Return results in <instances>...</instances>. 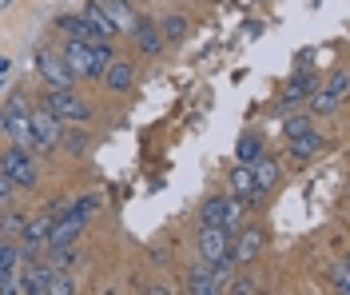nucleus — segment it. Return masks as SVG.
Returning <instances> with one entry per match:
<instances>
[{"instance_id": "nucleus-32", "label": "nucleus", "mask_w": 350, "mask_h": 295, "mask_svg": "<svg viewBox=\"0 0 350 295\" xmlns=\"http://www.w3.org/2000/svg\"><path fill=\"white\" fill-rule=\"evenodd\" d=\"M12 196H16V183H12L8 176H4V172H0V207L12 204Z\"/></svg>"}, {"instance_id": "nucleus-8", "label": "nucleus", "mask_w": 350, "mask_h": 295, "mask_svg": "<svg viewBox=\"0 0 350 295\" xmlns=\"http://www.w3.org/2000/svg\"><path fill=\"white\" fill-rule=\"evenodd\" d=\"M227 188H231V196H235L243 207H255L262 196H267L259 183H255V176H251V164H235L231 176H227Z\"/></svg>"}, {"instance_id": "nucleus-6", "label": "nucleus", "mask_w": 350, "mask_h": 295, "mask_svg": "<svg viewBox=\"0 0 350 295\" xmlns=\"http://www.w3.org/2000/svg\"><path fill=\"white\" fill-rule=\"evenodd\" d=\"M36 72L48 88H76V72L68 68V60L60 56V48H36Z\"/></svg>"}, {"instance_id": "nucleus-28", "label": "nucleus", "mask_w": 350, "mask_h": 295, "mask_svg": "<svg viewBox=\"0 0 350 295\" xmlns=\"http://www.w3.org/2000/svg\"><path fill=\"white\" fill-rule=\"evenodd\" d=\"M16 268H21V248L0 240V272H16Z\"/></svg>"}, {"instance_id": "nucleus-30", "label": "nucleus", "mask_w": 350, "mask_h": 295, "mask_svg": "<svg viewBox=\"0 0 350 295\" xmlns=\"http://www.w3.org/2000/svg\"><path fill=\"white\" fill-rule=\"evenodd\" d=\"M323 88L334 92L338 100H347V92H350V76H347V68H334V72H330V80L323 84Z\"/></svg>"}, {"instance_id": "nucleus-13", "label": "nucleus", "mask_w": 350, "mask_h": 295, "mask_svg": "<svg viewBox=\"0 0 350 295\" xmlns=\"http://www.w3.org/2000/svg\"><path fill=\"white\" fill-rule=\"evenodd\" d=\"M131 44L139 48L144 56H163V36H159V24L152 21V16H139L135 21V28H131Z\"/></svg>"}, {"instance_id": "nucleus-27", "label": "nucleus", "mask_w": 350, "mask_h": 295, "mask_svg": "<svg viewBox=\"0 0 350 295\" xmlns=\"http://www.w3.org/2000/svg\"><path fill=\"white\" fill-rule=\"evenodd\" d=\"M68 211H72L76 220H84V224H88V220H92V216L100 211V196H80V200L68 207Z\"/></svg>"}, {"instance_id": "nucleus-17", "label": "nucleus", "mask_w": 350, "mask_h": 295, "mask_svg": "<svg viewBox=\"0 0 350 295\" xmlns=\"http://www.w3.org/2000/svg\"><path fill=\"white\" fill-rule=\"evenodd\" d=\"M80 16H84L88 40H116V36H120V32H116V24H111L108 16H104V12L96 8V0H88V4H84V12H80Z\"/></svg>"}, {"instance_id": "nucleus-1", "label": "nucleus", "mask_w": 350, "mask_h": 295, "mask_svg": "<svg viewBox=\"0 0 350 295\" xmlns=\"http://www.w3.org/2000/svg\"><path fill=\"white\" fill-rule=\"evenodd\" d=\"M0 172L16 183V192H36V188H40V168H36L32 152L21 148V144H8V148L0 152Z\"/></svg>"}, {"instance_id": "nucleus-34", "label": "nucleus", "mask_w": 350, "mask_h": 295, "mask_svg": "<svg viewBox=\"0 0 350 295\" xmlns=\"http://www.w3.org/2000/svg\"><path fill=\"white\" fill-rule=\"evenodd\" d=\"M8 68H12V60H8V56H0V76H4Z\"/></svg>"}, {"instance_id": "nucleus-33", "label": "nucleus", "mask_w": 350, "mask_h": 295, "mask_svg": "<svg viewBox=\"0 0 350 295\" xmlns=\"http://www.w3.org/2000/svg\"><path fill=\"white\" fill-rule=\"evenodd\" d=\"M231 292H239V295H255V292H259V283H255V279H247V275H243L239 283H235V279H231Z\"/></svg>"}, {"instance_id": "nucleus-24", "label": "nucleus", "mask_w": 350, "mask_h": 295, "mask_svg": "<svg viewBox=\"0 0 350 295\" xmlns=\"http://www.w3.org/2000/svg\"><path fill=\"white\" fill-rule=\"evenodd\" d=\"M56 32H60L64 40H88V28H84V16H80V12L56 16Z\"/></svg>"}, {"instance_id": "nucleus-26", "label": "nucleus", "mask_w": 350, "mask_h": 295, "mask_svg": "<svg viewBox=\"0 0 350 295\" xmlns=\"http://www.w3.org/2000/svg\"><path fill=\"white\" fill-rule=\"evenodd\" d=\"M314 128V116L310 112H291V116H283V136L291 140V136H303V132H310Z\"/></svg>"}, {"instance_id": "nucleus-20", "label": "nucleus", "mask_w": 350, "mask_h": 295, "mask_svg": "<svg viewBox=\"0 0 350 295\" xmlns=\"http://www.w3.org/2000/svg\"><path fill=\"white\" fill-rule=\"evenodd\" d=\"M338 108H342V100H338L334 92H327V88H314L310 96H306V112L314 116V120H319V116H323V120H330Z\"/></svg>"}, {"instance_id": "nucleus-25", "label": "nucleus", "mask_w": 350, "mask_h": 295, "mask_svg": "<svg viewBox=\"0 0 350 295\" xmlns=\"http://www.w3.org/2000/svg\"><path fill=\"white\" fill-rule=\"evenodd\" d=\"M76 292V279L64 272V268H56L52 264V275H48V287H44V295H72Z\"/></svg>"}, {"instance_id": "nucleus-7", "label": "nucleus", "mask_w": 350, "mask_h": 295, "mask_svg": "<svg viewBox=\"0 0 350 295\" xmlns=\"http://www.w3.org/2000/svg\"><path fill=\"white\" fill-rule=\"evenodd\" d=\"M231 240H235V231H227V227H199L196 235V251L203 264H227L231 259Z\"/></svg>"}, {"instance_id": "nucleus-15", "label": "nucleus", "mask_w": 350, "mask_h": 295, "mask_svg": "<svg viewBox=\"0 0 350 295\" xmlns=\"http://www.w3.org/2000/svg\"><path fill=\"white\" fill-rule=\"evenodd\" d=\"M262 244L267 240H262L259 227H247L239 240H231V264H255L262 255Z\"/></svg>"}, {"instance_id": "nucleus-19", "label": "nucleus", "mask_w": 350, "mask_h": 295, "mask_svg": "<svg viewBox=\"0 0 350 295\" xmlns=\"http://www.w3.org/2000/svg\"><path fill=\"white\" fill-rule=\"evenodd\" d=\"M159 24V36H163V44H183L187 40V32H191V16H183V12H172V16H163Z\"/></svg>"}, {"instance_id": "nucleus-23", "label": "nucleus", "mask_w": 350, "mask_h": 295, "mask_svg": "<svg viewBox=\"0 0 350 295\" xmlns=\"http://www.w3.org/2000/svg\"><path fill=\"white\" fill-rule=\"evenodd\" d=\"M88 48H92V80H100L116 60V48H111V40H88Z\"/></svg>"}, {"instance_id": "nucleus-9", "label": "nucleus", "mask_w": 350, "mask_h": 295, "mask_svg": "<svg viewBox=\"0 0 350 295\" xmlns=\"http://www.w3.org/2000/svg\"><path fill=\"white\" fill-rule=\"evenodd\" d=\"M84 220H76L72 211H64V216H56V224H52V231H48V240H44V248L48 251H64V248H76V240H80V231H84Z\"/></svg>"}, {"instance_id": "nucleus-29", "label": "nucleus", "mask_w": 350, "mask_h": 295, "mask_svg": "<svg viewBox=\"0 0 350 295\" xmlns=\"http://www.w3.org/2000/svg\"><path fill=\"white\" fill-rule=\"evenodd\" d=\"M330 287H334V292H342V295L350 292V264H347V259H338V264L330 268Z\"/></svg>"}, {"instance_id": "nucleus-22", "label": "nucleus", "mask_w": 350, "mask_h": 295, "mask_svg": "<svg viewBox=\"0 0 350 295\" xmlns=\"http://www.w3.org/2000/svg\"><path fill=\"white\" fill-rule=\"evenodd\" d=\"M262 152H267V148H262V136L255 132V128H247V132L239 136V144H235V164H255Z\"/></svg>"}, {"instance_id": "nucleus-2", "label": "nucleus", "mask_w": 350, "mask_h": 295, "mask_svg": "<svg viewBox=\"0 0 350 295\" xmlns=\"http://www.w3.org/2000/svg\"><path fill=\"white\" fill-rule=\"evenodd\" d=\"M199 227H227V231H235L243 216V204L235 196H227V192H215V196H207L203 204H199Z\"/></svg>"}, {"instance_id": "nucleus-21", "label": "nucleus", "mask_w": 350, "mask_h": 295, "mask_svg": "<svg viewBox=\"0 0 350 295\" xmlns=\"http://www.w3.org/2000/svg\"><path fill=\"white\" fill-rule=\"evenodd\" d=\"M60 148H64L68 156H88V148H92V136H88V128H84V124H64Z\"/></svg>"}, {"instance_id": "nucleus-18", "label": "nucleus", "mask_w": 350, "mask_h": 295, "mask_svg": "<svg viewBox=\"0 0 350 295\" xmlns=\"http://www.w3.org/2000/svg\"><path fill=\"white\" fill-rule=\"evenodd\" d=\"M251 176H255V183H259L262 192H275L279 180H283V168H279V159H275V156H267V152H262V156L251 164Z\"/></svg>"}, {"instance_id": "nucleus-4", "label": "nucleus", "mask_w": 350, "mask_h": 295, "mask_svg": "<svg viewBox=\"0 0 350 295\" xmlns=\"http://www.w3.org/2000/svg\"><path fill=\"white\" fill-rule=\"evenodd\" d=\"M28 124H32V136H36V152H56L60 148V136H64V120L52 112L48 104H32L28 112Z\"/></svg>"}, {"instance_id": "nucleus-14", "label": "nucleus", "mask_w": 350, "mask_h": 295, "mask_svg": "<svg viewBox=\"0 0 350 295\" xmlns=\"http://www.w3.org/2000/svg\"><path fill=\"white\" fill-rule=\"evenodd\" d=\"M96 8H100V12L116 24V32H124V36H131V28L139 21V12L131 8V0H96Z\"/></svg>"}, {"instance_id": "nucleus-10", "label": "nucleus", "mask_w": 350, "mask_h": 295, "mask_svg": "<svg viewBox=\"0 0 350 295\" xmlns=\"http://www.w3.org/2000/svg\"><path fill=\"white\" fill-rule=\"evenodd\" d=\"M319 88V80L310 76V72H299V76H291L283 88H279V96H275V108L279 112H286V108H295V104H306V96Z\"/></svg>"}, {"instance_id": "nucleus-3", "label": "nucleus", "mask_w": 350, "mask_h": 295, "mask_svg": "<svg viewBox=\"0 0 350 295\" xmlns=\"http://www.w3.org/2000/svg\"><path fill=\"white\" fill-rule=\"evenodd\" d=\"M40 104H48L64 124H88V120H92V104H88L76 88H44Z\"/></svg>"}, {"instance_id": "nucleus-12", "label": "nucleus", "mask_w": 350, "mask_h": 295, "mask_svg": "<svg viewBox=\"0 0 350 295\" xmlns=\"http://www.w3.org/2000/svg\"><path fill=\"white\" fill-rule=\"evenodd\" d=\"M100 80H104V88H108V92H116V96H128V92L135 88V64H131L128 56H116Z\"/></svg>"}, {"instance_id": "nucleus-5", "label": "nucleus", "mask_w": 350, "mask_h": 295, "mask_svg": "<svg viewBox=\"0 0 350 295\" xmlns=\"http://www.w3.org/2000/svg\"><path fill=\"white\" fill-rule=\"evenodd\" d=\"M231 279H235L231 259H227V264H203V268H191V272H187V292L223 295V292H231Z\"/></svg>"}, {"instance_id": "nucleus-16", "label": "nucleus", "mask_w": 350, "mask_h": 295, "mask_svg": "<svg viewBox=\"0 0 350 295\" xmlns=\"http://www.w3.org/2000/svg\"><path fill=\"white\" fill-rule=\"evenodd\" d=\"M60 56L68 60V68L76 72V80H92V48H88V40H64Z\"/></svg>"}, {"instance_id": "nucleus-31", "label": "nucleus", "mask_w": 350, "mask_h": 295, "mask_svg": "<svg viewBox=\"0 0 350 295\" xmlns=\"http://www.w3.org/2000/svg\"><path fill=\"white\" fill-rule=\"evenodd\" d=\"M24 220H28V211H21V207H12L4 220H0V235H21Z\"/></svg>"}, {"instance_id": "nucleus-11", "label": "nucleus", "mask_w": 350, "mask_h": 295, "mask_svg": "<svg viewBox=\"0 0 350 295\" xmlns=\"http://www.w3.org/2000/svg\"><path fill=\"white\" fill-rule=\"evenodd\" d=\"M286 144H291V159L295 164H314V159L327 156V136H319L314 128L303 132V136H291Z\"/></svg>"}]
</instances>
